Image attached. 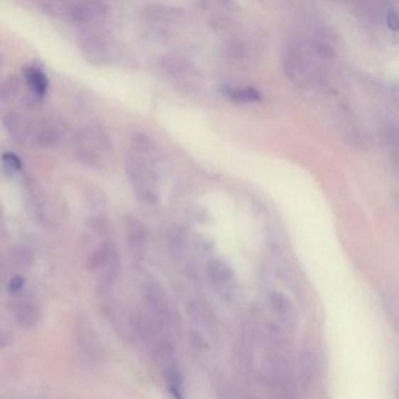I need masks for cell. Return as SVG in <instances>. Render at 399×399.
<instances>
[{
	"instance_id": "obj_1",
	"label": "cell",
	"mask_w": 399,
	"mask_h": 399,
	"mask_svg": "<svg viewBox=\"0 0 399 399\" xmlns=\"http://www.w3.org/2000/svg\"><path fill=\"white\" fill-rule=\"evenodd\" d=\"M75 153L84 165L92 169H102L105 164L103 155L111 151V141L108 134L99 126H84L75 134Z\"/></svg>"
},
{
	"instance_id": "obj_2",
	"label": "cell",
	"mask_w": 399,
	"mask_h": 399,
	"mask_svg": "<svg viewBox=\"0 0 399 399\" xmlns=\"http://www.w3.org/2000/svg\"><path fill=\"white\" fill-rule=\"evenodd\" d=\"M125 170L141 202L155 204L158 202V190L155 187V177L148 161L139 151H131L125 158Z\"/></svg>"
},
{
	"instance_id": "obj_3",
	"label": "cell",
	"mask_w": 399,
	"mask_h": 399,
	"mask_svg": "<svg viewBox=\"0 0 399 399\" xmlns=\"http://www.w3.org/2000/svg\"><path fill=\"white\" fill-rule=\"evenodd\" d=\"M267 384L275 399H301L302 388L298 374L284 359L273 357L267 368Z\"/></svg>"
},
{
	"instance_id": "obj_4",
	"label": "cell",
	"mask_w": 399,
	"mask_h": 399,
	"mask_svg": "<svg viewBox=\"0 0 399 399\" xmlns=\"http://www.w3.org/2000/svg\"><path fill=\"white\" fill-rule=\"evenodd\" d=\"M78 49L83 58L95 66H105L116 58V49L109 39L99 31H84L80 35Z\"/></svg>"
},
{
	"instance_id": "obj_5",
	"label": "cell",
	"mask_w": 399,
	"mask_h": 399,
	"mask_svg": "<svg viewBox=\"0 0 399 399\" xmlns=\"http://www.w3.org/2000/svg\"><path fill=\"white\" fill-rule=\"evenodd\" d=\"M298 379L302 392H315L323 378V365L320 357L312 349H307L298 359Z\"/></svg>"
},
{
	"instance_id": "obj_6",
	"label": "cell",
	"mask_w": 399,
	"mask_h": 399,
	"mask_svg": "<svg viewBox=\"0 0 399 399\" xmlns=\"http://www.w3.org/2000/svg\"><path fill=\"white\" fill-rule=\"evenodd\" d=\"M109 14L108 6L100 0H75L70 11V22L91 26V23L102 22Z\"/></svg>"
},
{
	"instance_id": "obj_7",
	"label": "cell",
	"mask_w": 399,
	"mask_h": 399,
	"mask_svg": "<svg viewBox=\"0 0 399 399\" xmlns=\"http://www.w3.org/2000/svg\"><path fill=\"white\" fill-rule=\"evenodd\" d=\"M67 134V124L58 117L47 119V121L39 126L35 141L39 147L43 148H52L55 146L65 139V136Z\"/></svg>"
},
{
	"instance_id": "obj_8",
	"label": "cell",
	"mask_w": 399,
	"mask_h": 399,
	"mask_svg": "<svg viewBox=\"0 0 399 399\" xmlns=\"http://www.w3.org/2000/svg\"><path fill=\"white\" fill-rule=\"evenodd\" d=\"M146 305L148 315L158 323L159 328L169 322V302L164 290L158 284H151L146 290Z\"/></svg>"
},
{
	"instance_id": "obj_9",
	"label": "cell",
	"mask_w": 399,
	"mask_h": 399,
	"mask_svg": "<svg viewBox=\"0 0 399 399\" xmlns=\"http://www.w3.org/2000/svg\"><path fill=\"white\" fill-rule=\"evenodd\" d=\"M158 67L167 77L180 78L189 72L190 61L186 55H182V53H177V52L165 53L164 57L159 58Z\"/></svg>"
},
{
	"instance_id": "obj_10",
	"label": "cell",
	"mask_w": 399,
	"mask_h": 399,
	"mask_svg": "<svg viewBox=\"0 0 399 399\" xmlns=\"http://www.w3.org/2000/svg\"><path fill=\"white\" fill-rule=\"evenodd\" d=\"M143 14H146V18L150 19L151 22L173 23L185 16V10H181V8L173 5L150 4L143 8Z\"/></svg>"
},
{
	"instance_id": "obj_11",
	"label": "cell",
	"mask_w": 399,
	"mask_h": 399,
	"mask_svg": "<svg viewBox=\"0 0 399 399\" xmlns=\"http://www.w3.org/2000/svg\"><path fill=\"white\" fill-rule=\"evenodd\" d=\"M77 335H78L80 346L83 348V351H84L87 356L94 357V359L102 357V354H103L102 341L99 339L97 332H95V329L92 328L89 323H86V322L80 323V328L77 331Z\"/></svg>"
},
{
	"instance_id": "obj_12",
	"label": "cell",
	"mask_w": 399,
	"mask_h": 399,
	"mask_svg": "<svg viewBox=\"0 0 399 399\" xmlns=\"http://www.w3.org/2000/svg\"><path fill=\"white\" fill-rule=\"evenodd\" d=\"M2 125H4V129L8 131V134H10L13 139L19 141V142L27 141L30 131H31V125L28 122V119L23 114L14 113V111H10V113H6L2 117Z\"/></svg>"
},
{
	"instance_id": "obj_13",
	"label": "cell",
	"mask_w": 399,
	"mask_h": 399,
	"mask_svg": "<svg viewBox=\"0 0 399 399\" xmlns=\"http://www.w3.org/2000/svg\"><path fill=\"white\" fill-rule=\"evenodd\" d=\"M22 74L31 94H33L38 100H43L47 95V91H49V78H47L45 72L36 66H26Z\"/></svg>"
},
{
	"instance_id": "obj_14",
	"label": "cell",
	"mask_w": 399,
	"mask_h": 399,
	"mask_svg": "<svg viewBox=\"0 0 399 399\" xmlns=\"http://www.w3.org/2000/svg\"><path fill=\"white\" fill-rule=\"evenodd\" d=\"M207 278L217 287H229L234 281V271L223 259H212L207 264Z\"/></svg>"
},
{
	"instance_id": "obj_15",
	"label": "cell",
	"mask_w": 399,
	"mask_h": 399,
	"mask_svg": "<svg viewBox=\"0 0 399 399\" xmlns=\"http://www.w3.org/2000/svg\"><path fill=\"white\" fill-rule=\"evenodd\" d=\"M222 94L234 103L262 102V94L253 86H222Z\"/></svg>"
},
{
	"instance_id": "obj_16",
	"label": "cell",
	"mask_w": 399,
	"mask_h": 399,
	"mask_svg": "<svg viewBox=\"0 0 399 399\" xmlns=\"http://www.w3.org/2000/svg\"><path fill=\"white\" fill-rule=\"evenodd\" d=\"M117 261V250L113 242H105L102 248L91 253L89 259H87V267L91 270H100L108 267L111 262Z\"/></svg>"
},
{
	"instance_id": "obj_17",
	"label": "cell",
	"mask_w": 399,
	"mask_h": 399,
	"mask_svg": "<svg viewBox=\"0 0 399 399\" xmlns=\"http://www.w3.org/2000/svg\"><path fill=\"white\" fill-rule=\"evenodd\" d=\"M39 315H41V312H39V307L35 305V302H30V301L22 302V305H19L14 312L16 322H18L22 328H26V329L35 328L39 322Z\"/></svg>"
},
{
	"instance_id": "obj_18",
	"label": "cell",
	"mask_w": 399,
	"mask_h": 399,
	"mask_svg": "<svg viewBox=\"0 0 399 399\" xmlns=\"http://www.w3.org/2000/svg\"><path fill=\"white\" fill-rule=\"evenodd\" d=\"M39 4H41L44 11L55 16V18L69 21L75 0H39Z\"/></svg>"
},
{
	"instance_id": "obj_19",
	"label": "cell",
	"mask_w": 399,
	"mask_h": 399,
	"mask_svg": "<svg viewBox=\"0 0 399 399\" xmlns=\"http://www.w3.org/2000/svg\"><path fill=\"white\" fill-rule=\"evenodd\" d=\"M164 376L170 395L175 399H185V396H182V393H185V390H182V374L178 368V364H173L169 366V368H165Z\"/></svg>"
},
{
	"instance_id": "obj_20",
	"label": "cell",
	"mask_w": 399,
	"mask_h": 399,
	"mask_svg": "<svg viewBox=\"0 0 399 399\" xmlns=\"http://www.w3.org/2000/svg\"><path fill=\"white\" fill-rule=\"evenodd\" d=\"M21 92V78L18 75H10L0 83V100L11 102L18 99Z\"/></svg>"
},
{
	"instance_id": "obj_21",
	"label": "cell",
	"mask_w": 399,
	"mask_h": 399,
	"mask_svg": "<svg viewBox=\"0 0 399 399\" xmlns=\"http://www.w3.org/2000/svg\"><path fill=\"white\" fill-rule=\"evenodd\" d=\"M11 262L16 268L27 270L33 264V251H31L28 246L23 245L14 246L11 251Z\"/></svg>"
},
{
	"instance_id": "obj_22",
	"label": "cell",
	"mask_w": 399,
	"mask_h": 399,
	"mask_svg": "<svg viewBox=\"0 0 399 399\" xmlns=\"http://www.w3.org/2000/svg\"><path fill=\"white\" fill-rule=\"evenodd\" d=\"M126 225H129V241L130 245L133 246H142L146 242L147 231L146 226L142 225L139 220H136L134 217L126 219Z\"/></svg>"
},
{
	"instance_id": "obj_23",
	"label": "cell",
	"mask_w": 399,
	"mask_h": 399,
	"mask_svg": "<svg viewBox=\"0 0 399 399\" xmlns=\"http://www.w3.org/2000/svg\"><path fill=\"white\" fill-rule=\"evenodd\" d=\"M131 141L136 151H139L142 155H150L153 153V151H156V142L146 133H141V131L133 133Z\"/></svg>"
},
{
	"instance_id": "obj_24",
	"label": "cell",
	"mask_w": 399,
	"mask_h": 399,
	"mask_svg": "<svg viewBox=\"0 0 399 399\" xmlns=\"http://www.w3.org/2000/svg\"><path fill=\"white\" fill-rule=\"evenodd\" d=\"M156 361L163 371L165 368H169L170 365L177 364V361H175V351L170 343H163V345H159L156 353Z\"/></svg>"
},
{
	"instance_id": "obj_25",
	"label": "cell",
	"mask_w": 399,
	"mask_h": 399,
	"mask_svg": "<svg viewBox=\"0 0 399 399\" xmlns=\"http://www.w3.org/2000/svg\"><path fill=\"white\" fill-rule=\"evenodd\" d=\"M86 226L89 228L91 231L102 236H109L113 233V226H111V223L106 217H103V215H97V217H89L86 220Z\"/></svg>"
},
{
	"instance_id": "obj_26",
	"label": "cell",
	"mask_w": 399,
	"mask_h": 399,
	"mask_svg": "<svg viewBox=\"0 0 399 399\" xmlns=\"http://www.w3.org/2000/svg\"><path fill=\"white\" fill-rule=\"evenodd\" d=\"M2 163H4L5 170L10 173H18L22 170L21 158L16 153H11V151H6V153L2 155Z\"/></svg>"
},
{
	"instance_id": "obj_27",
	"label": "cell",
	"mask_w": 399,
	"mask_h": 399,
	"mask_svg": "<svg viewBox=\"0 0 399 399\" xmlns=\"http://www.w3.org/2000/svg\"><path fill=\"white\" fill-rule=\"evenodd\" d=\"M86 198L89 200V203L92 204V206H99V204H103L105 203V194L102 192V190L99 189V187H89L86 190Z\"/></svg>"
},
{
	"instance_id": "obj_28",
	"label": "cell",
	"mask_w": 399,
	"mask_h": 399,
	"mask_svg": "<svg viewBox=\"0 0 399 399\" xmlns=\"http://www.w3.org/2000/svg\"><path fill=\"white\" fill-rule=\"evenodd\" d=\"M23 285H26V278L16 275L11 278V281L8 283V290H10L13 295H16L23 289Z\"/></svg>"
},
{
	"instance_id": "obj_29",
	"label": "cell",
	"mask_w": 399,
	"mask_h": 399,
	"mask_svg": "<svg viewBox=\"0 0 399 399\" xmlns=\"http://www.w3.org/2000/svg\"><path fill=\"white\" fill-rule=\"evenodd\" d=\"M190 341H192V346H195L197 349H206L207 348L206 339L203 337V334H200L198 331L190 332Z\"/></svg>"
},
{
	"instance_id": "obj_30",
	"label": "cell",
	"mask_w": 399,
	"mask_h": 399,
	"mask_svg": "<svg viewBox=\"0 0 399 399\" xmlns=\"http://www.w3.org/2000/svg\"><path fill=\"white\" fill-rule=\"evenodd\" d=\"M387 26L390 30L398 31L399 30V16L395 11L387 13Z\"/></svg>"
},
{
	"instance_id": "obj_31",
	"label": "cell",
	"mask_w": 399,
	"mask_h": 399,
	"mask_svg": "<svg viewBox=\"0 0 399 399\" xmlns=\"http://www.w3.org/2000/svg\"><path fill=\"white\" fill-rule=\"evenodd\" d=\"M11 340H13V339H11V335H10V334L0 329V349L10 345Z\"/></svg>"
}]
</instances>
